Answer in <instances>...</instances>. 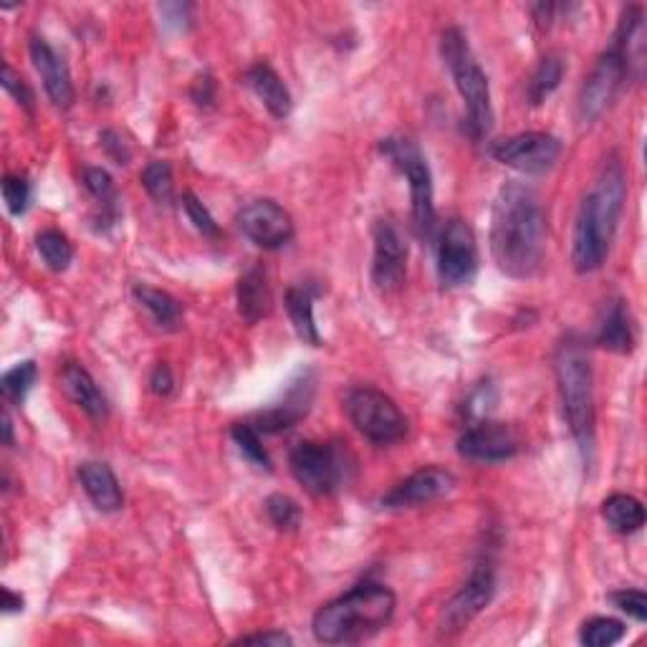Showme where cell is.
Listing matches in <instances>:
<instances>
[{"mask_svg":"<svg viewBox=\"0 0 647 647\" xmlns=\"http://www.w3.org/2000/svg\"><path fill=\"white\" fill-rule=\"evenodd\" d=\"M102 144H104V150L109 152V157L117 162V165H127L129 162V150L125 148V142L119 140V134L117 132H111V129H107V132H102Z\"/></svg>","mask_w":647,"mask_h":647,"instance_id":"obj_41","label":"cell"},{"mask_svg":"<svg viewBox=\"0 0 647 647\" xmlns=\"http://www.w3.org/2000/svg\"><path fill=\"white\" fill-rule=\"evenodd\" d=\"M238 228L263 250L283 248L294 238V221L277 200H254L238 213Z\"/></svg>","mask_w":647,"mask_h":647,"instance_id":"obj_14","label":"cell"},{"mask_svg":"<svg viewBox=\"0 0 647 647\" xmlns=\"http://www.w3.org/2000/svg\"><path fill=\"white\" fill-rule=\"evenodd\" d=\"M286 311L289 319L294 324L298 339L309 346H321V334L314 319V298L306 289L296 286L286 291Z\"/></svg>","mask_w":647,"mask_h":647,"instance_id":"obj_25","label":"cell"},{"mask_svg":"<svg viewBox=\"0 0 647 647\" xmlns=\"http://www.w3.org/2000/svg\"><path fill=\"white\" fill-rule=\"evenodd\" d=\"M3 440L5 445H13V423L8 412H3Z\"/></svg>","mask_w":647,"mask_h":647,"instance_id":"obj_44","label":"cell"},{"mask_svg":"<svg viewBox=\"0 0 647 647\" xmlns=\"http://www.w3.org/2000/svg\"><path fill=\"white\" fill-rule=\"evenodd\" d=\"M3 200L11 215H23L28 210L31 202V185L26 177L21 175H8L3 180Z\"/></svg>","mask_w":647,"mask_h":647,"instance_id":"obj_34","label":"cell"},{"mask_svg":"<svg viewBox=\"0 0 647 647\" xmlns=\"http://www.w3.org/2000/svg\"><path fill=\"white\" fill-rule=\"evenodd\" d=\"M314 392H317V377L311 369H298L296 377L291 379L286 390H283L281 400L273 402L271 408L256 412L250 425L258 433H281L294 427L298 420L306 417V412L311 410Z\"/></svg>","mask_w":647,"mask_h":647,"instance_id":"obj_13","label":"cell"},{"mask_svg":"<svg viewBox=\"0 0 647 647\" xmlns=\"http://www.w3.org/2000/svg\"><path fill=\"white\" fill-rule=\"evenodd\" d=\"M142 185L157 202H169L173 200V188H175L173 167L162 160L150 162V165L142 169Z\"/></svg>","mask_w":647,"mask_h":647,"instance_id":"obj_32","label":"cell"},{"mask_svg":"<svg viewBox=\"0 0 647 647\" xmlns=\"http://www.w3.org/2000/svg\"><path fill=\"white\" fill-rule=\"evenodd\" d=\"M150 385H152V392L160 395V398H167V395L175 390V377H173V369H169L165 362H160L157 367H155V372H152Z\"/></svg>","mask_w":647,"mask_h":647,"instance_id":"obj_39","label":"cell"},{"mask_svg":"<svg viewBox=\"0 0 647 647\" xmlns=\"http://www.w3.org/2000/svg\"><path fill=\"white\" fill-rule=\"evenodd\" d=\"M564 59L560 54H549L541 59V63L533 71V77L529 81V102L537 107L546 99V96H552L556 92V86L562 84L564 79Z\"/></svg>","mask_w":647,"mask_h":647,"instance_id":"obj_27","label":"cell"},{"mask_svg":"<svg viewBox=\"0 0 647 647\" xmlns=\"http://www.w3.org/2000/svg\"><path fill=\"white\" fill-rule=\"evenodd\" d=\"M625 625L612 617H592L579 630V640L587 647H610L625 637Z\"/></svg>","mask_w":647,"mask_h":647,"instance_id":"obj_30","label":"cell"},{"mask_svg":"<svg viewBox=\"0 0 647 647\" xmlns=\"http://www.w3.org/2000/svg\"><path fill=\"white\" fill-rule=\"evenodd\" d=\"M440 54L445 67L450 69L452 81L460 99L468 109V129L475 140H483L493 127V107H491V86L489 77L475 61V56L468 46V38L460 28H448L440 38Z\"/></svg>","mask_w":647,"mask_h":647,"instance_id":"obj_5","label":"cell"},{"mask_svg":"<svg viewBox=\"0 0 647 647\" xmlns=\"http://www.w3.org/2000/svg\"><path fill=\"white\" fill-rule=\"evenodd\" d=\"M79 481L81 489L86 491V496L92 498V504L104 514H115L125 506V491L117 481L115 471L107 463H96V460H86L79 466Z\"/></svg>","mask_w":647,"mask_h":647,"instance_id":"obj_20","label":"cell"},{"mask_svg":"<svg viewBox=\"0 0 647 647\" xmlns=\"http://www.w3.org/2000/svg\"><path fill=\"white\" fill-rule=\"evenodd\" d=\"M246 81L273 117L286 119L291 115V109H294V99H291L289 86L283 84L281 77L269 67V63H256V67H250Z\"/></svg>","mask_w":647,"mask_h":647,"instance_id":"obj_22","label":"cell"},{"mask_svg":"<svg viewBox=\"0 0 647 647\" xmlns=\"http://www.w3.org/2000/svg\"><path fill=\"white\" fill-rule=\"evenodd\" d=\"M554 369L566 425L579 448L589 450L595 443V372L585 344L572 337L562 342Z\"/></svg>","mask_w":647,"mask_h":647,"instance_id":"obj_4","label":"cell"},{"mask_svg":"<svg viewBox=\"0 0 647 647\" xmlns=\"http://www.w3.org/2000/svg\"><path fill=\"white\" fill-rule=\"evenodd\" d=\"M493 595H496V572H493V564H475V569L471 572L466 585L450 597L448 604H445L440 617V633L456 635L466 625H471L485 607L491 604Z\"/></svg>","mask_w":647,"mask_h":647,"instance_id":"obj_11","label":"cell"},{"mask_svg":"<svg viewBox=\"0 0 647 647\" xmlns=\"http://www.w3.org/2000/svg\"><path fill=\"white\" fill-rule=\"evenodd\" d=\"M610 600L617 610L630 614L633 620L637 622L647 620V597L643 589H620V592L610 595Z\"/></svg>","mask_w":647,"mask_h":647,"instance_id":"obj_36","label":"cell"},{"mask_svg":"<svg viewBox=\"0 0 647 647\" xmlns=\"http://www.w3.org/2000/svg\"><path fill=\"white\" fill-rule=\"evenodd\" d=\"M31 59H34V67L44 81V89L56 107L69 109L74 104V84H71V74L63 56L56 51V48L48 44L46 38L34 36L31 38Z\"/></svg>","mask_w":647,"mask_h":647,"instance_id":"obj_18","label":"cell"},{"mask_svg":"<svg viewBox=\"0 0 647 647\" xmlns=\"http://www.w3.org/2000/svg\"><path fill=\"white\" fill-rule=\"evenodd\" d=\"M521 448L519 435L511 425L481 420L468 427L458 440V452L475 463H501V460L514 458Z\"/></svg>","mask_w":647,"mask_h":647,"instance_id":"obj_15","label":"cell"},{"mask_svg":"<svg viewBox=\"0 0 647 647\" xmlns=\"http://www.w3.org/2000/svg\"><path fill=\"white\" fill-rule=\"evenodd\" d=\"M23 610V597L11 592V589H3V612H21Z\"/></svg>","mask_w":647,"mask_h":647,"instance_id":"obj_43","label":"cell"},{"mask_svg":"<svg viewBox=\"0 0 647 647\" xmlns=\"http://www.w3.org/2000/svg\"><path fill=\"white\" fill-rule=\"evenodd\" d=\"M266 514H269L271 524L281 531H296L298 524H302V511H298L296 501H291L283 493H273L266 501Z\"/></svg>","mask_w":647,"mask_h":647,"instance_id":"obj_33","label":"cell"},{"mask_svg":"<svg viewBox=\"0 0 647 647\" xmlns=\"http://www.w3.org/2000/svg\"><path fill=\"white\" fill-rule=\"evenodd\" d=\"M289 468L304 491L311 496H331L346 481V452L337 443L304 440L294 445Z\"/></svg>","mask_w":647,"mask_h":647,"instance_id":"obj_7","label":"cell"},{"mask_svg":"<svg viewBox=\"0 0 647 647\" xmlns=\"http://www.w3.org/2000/svg\"><path fill=\"white\" fill-rule=\"evenodd\" d=\"M38 377V367L34 360H26V362H19L15 367H11L0 379V390H3V398L11 402V404H21L26 400V395L31 392V387H34Z\"/></svg>","mask_w":647,"mask_h":647,"instance_id":"obj_29","label":"cell"},{"mask_svg":"<svg viewBox=\"0 0 647 647\" xmlns=\"http://www.w3.org/2000/svg\"><path fill=\"white\" fill-rule=\"evenodd\" d=\"M134 298L150 311V317L162 329H173L183 319V304L173 294H167V291L148 286V283H137Z\"/></svg>","mask_w":647,"mask_h":647,"instance_id":"obj_26","label":"cell"},{"mask_svg":"<svg viewBox=\"0 0 647 647\" xmlns=\"http://www.w3.org/2000/svg\"><path fill=\"white\" fill-rule=\"evenodd\" d=\"M231 435H233V440H236L243 456H246L250 463H254L256 468H261V471H271V458L263 448L261 433H258L254 425H250V423H236V425H233Z\"/></svg>","mask_w":647,"mask_h":647,"instance_id":"obj_31","label":"cell"},{"mask_svg":"<svg viewBox=\"0 0 647 647\" xmlns=\"http://www.w3.org/2000/svg\"><path fill=\"white\" fill-rule=\"evenodd\" d=\"M491 152L501 165L526 175H541L556 165L562 155V142L546 132H521L498 140Z\"/></svg>","mask_w":647,"mask_h":647,"instance_id":"obj_12","label":"cell"},{"mask_svg":"<svg viewBox=\"0 0 647 647\" xmlns=\"http://www.w3.org/2000/svg\"><path fill=\"white\" fill-rule=\"evenodd\" d=\"M627 198L625 167L617 157L604 162L595 188L581 200L577 221H574L572 263L579 273H592L610 254L614 231H617L622 208Z\"/></svg>","mask_w":647,"mask_h":647,"instance_id":"obj_2","label":"cell"},{"mask_svg":"<svg viewBox=\"0 0 647 647\" xmlns=\"http://www.w3.org/2000/svg\"><path fill=\"white\" fill-rule=\"evenodd\" d=\"M61 385L74 404L86 412L94 423H104L109 417V402L94 383V377L77 362H67L61 369Z\"/></svg>","mask_w":647,"mask_h":647,"instance_id":"obj_19","label":"cell"},{"mask_svg":"<svg viewBox=\"0 0 647 647\" xmlns=\"http://www.w3.org/2000/svg\"><path fill=\"white\" fill-rule=\"evenodd\" d=\"M213 92H215V84H213V79L210 77H202V79H198V84H196V89H192V99H196L200 107L202 104H208L213 102Z\"/></svg>","mask_w":647,"mask_h":647,"instance_id":"obj_42","label":"cell"},{"mask_svg":"<svg viewBox=\"0 0 647 647\" xmlns=\"http://www.w3.org/2000/svg\"><path fill=\"white\" fill-rule=\"evenodd\" d=\"M344 410L364 438L377 445L398 443L408 435V417L402 415L398 402L377 387L360 385L346 390Z\"/></svg>","mask_w":647,"mask_h":647,"instance_id":"obj_6","label":"cell"},{"mask_svg":"<svg viewBox=\"0 0 647 647\" xmlns=\"http://www.w3.org/2000/svg\"><path fill=\"white\" fill-rule=\"evenodd\" d=\"M597 344H602L607 350L620 352V354L633 352L635 337H633V327H630L625 304L622 302H610V306L604 309L602 324L600 329H597Z\"/></svg>","mask_w":647,"mask_h":647,"instance_id":"obj_23","label":"cell"},{"mask_svg":"<svg viewBox=\"0 0 647 647\" xmlns=\"http://www.w3.org/2000/svg\"><path fill=\"white\" fill-rule=\"evenodd\" d=\"M162 19H165V26L185 28L190 23V5L188 3H165L160 5Z\"/></svg>","mask_w":647,"mask_h":647,"instance_id":"obj_38","label":"cell"},{"mask_svg":"<svg viewBox=\"0 0 647 647\" xmlns=\"http://www.w3.org/2000/svg\"><path fill=\"white\" fill-rule=\"evenodd\" d=\"M36 248L44 263L51 271H67L71 261H74V246L67 238V233L56 231V228H46L36 236Z\"/></svg>","mask_w":647,"mask_h":647,"instance_id":"obj_28","label":"cell"},{"mask_svg":"<svg viewBox=\"0 0 647 647\" xmlns=\"http://www.w3.org/2000/svg\"><path fill=\"white\" fill-rule=\"evenodd\" d=\"M183 205H185V213H188L190 223L196 225V228L202 233V236H217V223L215 217L210 215V210L202 205L200 198L196 192H185L183 196Z\"/></svg>","mask_w":647,"mask_h":647,"instance_id":"obj_35","label":"cell"},{"mask_svg":"<svg viewBox=\"0 0 647 647\" xmlns=\"http://www.w3.org/2000/svg\"><path fill=\"white\" fill-rule=\"evenodd\" d=\"M273 296L263 266H250L238 281V311L248 324H258L271 314Z\"/></svg>","mask_w":647,"mask_h":647,"instance_id":"obj_21","label":"cell"},{"mask_svg":"<svg viewBox=\"0 0 647 647\" xmlns=\"http://www.w3.org/2000/svg\"><path fill=\"white\" fill-rule=\"evenodd\" d=\"M385 157H390L398 165L410 183V200H412V221L420 238H431L435 231V202H433V175L427 167V160L417 144L410 140H383L379 144Z\"/></svg>","mask_w":647,"mask_h":647,"instance_id":"obj_8","label":"cell"},{"mask_svg":"<svg viewBox=\"0 0 647 647\" xmlns=\"http://www.w3.org/2000/svg\"><path fill=\"white\" fill-rule=\"evenodd\" d=\"M479 273V246L471 225L460 217L445 223L438 246V279L445 289L473 283Z\"/></svg>","mask_w":647,"mask_h":647,"instance_id":"obj_9","label":"cell"},{"mask_svg":"<svg viewBox=\"0 0 647 647\" xmlns=\"http://www.w3.org/2000/svg\"><path fill=\"white\" fill-rule=\"evenodd\" d=\"M240 645H273V647H283V645H294L291 635L281 633V630H271V633H256V635H243L238 637Z\"/></svg>","mask_w":647,"mask_h":647,"instance_id":"obj_40","label":"cell"},{"mask_svg":"<svg viewBox=\"0 0 647 647\" xmlns=\"http://www.w3.org/2000/svg\"><path fill=\"white\" fill-rule=\"evenodd\" d=\"M491 254L506 277L531 279L546 254V213L537 192L506 183L493 202Z\"/></svg>","mask_w":647,"mask_h":647,"instance_id":"obj_1","label":"cell"},{"mask_svg":"<svg viewBox=\"0 0 647 647\" xmlns=\"http://www.w3.org/2000/svg\"><path fill=\"white\" fill-rule=\"evenodd\" d=\"M602 516L612 531L625 533V537L640 531L645 526V508L630 493H612L602 504Z\"/></svg>","mask_w":647,"mask_h":647,"instance_id":"obj_24","label":"cell"},{"mask_svg":"<svg viewBox=\"0 0 647 647\" xmlns=\"http://www.w3.org/2000/svg\"><path fill=\"white\" fill-rule=\"evenodd\" d=\"M3 86H5V92L21 104V107H26L28 111L34 109V92H31L26 81L21 79V74H15L11 63H3Z\"/></svg>","mask_w":647,"mask_h":647,"instance_id":"obj_37","label":"cell"},{"mask_svg":"<svg viewBox=\"0 0 647 647\" xmlns=\"http://www.w3.org/2000/svg\"><path fill=\"white\" fill-rule=\"evenodd\" d=\"M630 74L625 54L617 46H610L607 51L597 59L595 69L589 71L579 92V117L585 121L600 119L607 107L614 102V96L625 84Z\"/></svg>","mask_w":647,"mask_h":647,"instance_id":"obj_10","label":"cell"},{"mask_svg":"<svg viewBox=\"0 0 647 647\" xmlns=\"http://www.w3.org/2000/svg\"><path fill=\"white\" fill-rule=\"evenodd\" d=\"M452 489H456V475L445 471V468L427 466V468H420V471H415L395 485V489L383 498V506L390 508V511L425 506L443 496H448Z\"/></svg>","mask_w":647,"mask_h":647,"instance_id":"obj_16","label":"cell"},{"mask_svg":"<svg viewBox=\"0 0 647 647\" xmlns=\"http://www.w3.org/2000/svg\"><path fill=\"white\" fill-rule=\"evenodd\" d=\"M408 269V246L390 221L375 225V261H372V281L383 294H395L404 283Z\"/></svg>","mask_w":647,"mask_h":647,"instance_id":"obj_17","label":"cell"},{"mask_svg":"<svg viewBox=\"0 0 647 647\" xmlns=\"http://www.w3.org/2000/svg\"><path fill=\"white\" fill-rule=\"evenodd\" d=\"M398 597L392 589L364 581L314 614L311 633L324 645H352L377 635L395 617Z\"/></svg>","mask_w":647,"mask_h":647,"instance_id":"obj_3","label":"cell"}]
</instances>
